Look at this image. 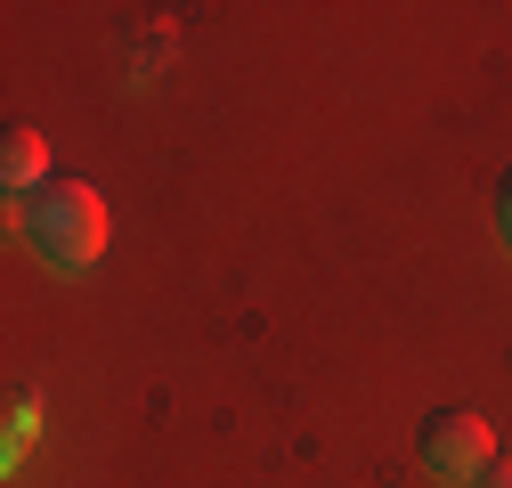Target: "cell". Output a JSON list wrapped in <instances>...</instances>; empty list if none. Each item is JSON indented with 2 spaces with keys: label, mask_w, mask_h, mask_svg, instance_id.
I'll use <instances>...</instances> for the list:
<instances>
[{
  "label": "cell",
  "mask_w": 512,
  "mask_h": 488,
  "mask_svg": "<svg viewBox=\"0 0 512 488\" xmlns=\"http://www.w3.org/2000/svg\"><path fill=\"white\" fill-rule=\"evenodd\" d=\"M472 488H512V456H504V464H488V472H480Z\"/></svg>",
  "instance_id": "obj_5"
},
{
  "label": "cell",
  "mask_w": 512,
  "mask_h": 488,
  "mask_svg": "<svg viewBox=\"0 0 512 488\" xmlns=\"http://www.w3.org/2000/svg\"><path fill=\"white\" fill-rule=\"evenodd\" d=\"M0 171H9V204H17V196H33L41 179H57V171H49V139L33 131V122H17V131L0 139Z\"/></svg>",
  "instance_id": "obj_3"
},
{
  "label": "cell",
  "mask_w": 512,
  "mask_h": 488,
  "mask_svg": "<svg viewBox=\"0 0 512 488\" xmlns=\"http://www.w3.org/2000/svg\"><path fill=\"white\" fill-rule=\"evenodd\" d=\"M488 464H496V440H488L480 415H456V407H447V415L423 423V472H431L439 488H472Z\"/></svg>",
  "instance_id": "obj_2"
},
{
  "label": "cell",
  "mask_w": 512,
  "mask_h": 488,
  "mask_svg": "<svg viewBox=\"0 0 512 488\" xmlns=\"http://www.w3.org/2000/svg\"><path fill=\"white\" fill-rule=\"evenodd\" d=\"M496 236L512 244V179H504V196H496Z\"/></svg>",
  "instance_id": "obj_4"
},
{
  "label": "cell",
  "mask_w": 512,
  "mask_h": 488,
  "mask_svg": "<svg viewBox=\"0 0 512 488\" xmlns=\"http://www.w3.org/2000/svg\"><path fill=\"white\" fill-rule=\"evenodd\" d=\"M17 236L49 269H90L106 253V204L90 179H41L33 196H17Z\"/></svg>",
  "instance_id": "obj_1"
}]
</instances>
